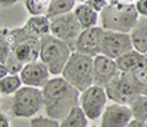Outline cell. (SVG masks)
Wrapping results in <instances>:
<instances>
[{
  "label": "cell",
  "instance_id": "6da1fadb",
  "mask_svg": "<svg viewBox=\"0 0 147 127\" xmlns=\"http://www.w3.org/2000/svg\"><path fill=\"white\" fill-rule=\"evenodd\" d=\"M44 112L47 117L60 121L75 108L80 107L81 92L69 84L62 75H55L43 87Z\"/></svg>",
  "mask_w": 147,
  "mask_h": 127
},
{
  "label": "cell",
  "instance_id": "7a4b0ae2",
  "mask_svg": "<svg viewBox=\"0 0 147 127\" xmlns=\"http://www.w3.org/2000/svg\"><path fill=\"white\" fill-rule=\"evenodd\" d=\"M140 15L134 3L124 0H110L100 12V27L105 31L131 33L136 27Z\"/></svg>",
  "mask_w": 147,
  "mask_h": 127
},
{
  "label": "cell",
  "instance_id": "3957f363",
  "mask_svg": "<svg viewBox=\"0 0 147 127\" xmlns=\"http://www.w3.org/2000/svg\"><path fill=\"white\" fill-rule=\"evenodd\" d=\"M72 52V46L52 34H47L40 39V61L47 65L52 75L62 74Z\"/></svg>",
  "mask_w": 147,
  "mask_h": 127
},
{
  "label": "cell",
  "instance_id": "277c9868",
  "mask_svg": "<svg viewBox=\"0 0 147 127\" xmlns=\"http://www.w3.org/2000/svg\"><path fill=\"white\" fill-rule=\"evenodd\" d=\"M93 61H94V58L82 55V53L74 50L60 75L69 84L78 89L80 92H84L85 89H88L90 86L94 84Z\"/></svg>",
  "mask_w": 147,
  "mask_h": 127
},
{
  "label": "cell",
  "instance_id": "5b68a950",
  "mask_svg": "<svg viewBox=\"0 0 147 127\" xmlns=\"http://www.w3.org/2000/svg\"><path fill=\"white\" fill-rule=\"evenodd\" d=\"M144 84L132 72H121L106 87L107 99L115 104L129 105L138 95L143 93Z\"/></svg>",
  "mask_w": 147,
  "mask_h": 127
},
{
  "label": "cell",
  "instance_id": "8992f818",
  "mask_svg": "<svg viewBox=\"0 0 147 127\" xmlns=\"http://www.w3.org/2000/svg\"><path fill=\"white\" fill-rule=\"evenodd\" d=\"M12 112L19 118H32L38 115V112L44 109L43 92L38 87L22 86L12 96Z\"/></svg>",
  "mask_w": 147,
  "mask_h": 127
},
{
  "label": "cell",
  "instance_id": "52a82bcc",
  "mask_svg": "<svg viewBox=\"0 0 147 127\" xmlns=\"http://www.w3.org/2000/svg\"><path fill=\"white\" fill-rule=\"evenodd\" d=\"M10 44L12 52L24 64L40 59V39L31 36L24 27L10 30Z\"/></svg>",
  "mask_w": 147,
  "mask_h": 127
},
{
  "label": "cell",
  "instance_id": "ba28073f",
  "mask_svg": "<svg viewBox=\"0 0 147 127\" xmlns=\"http://www.w3.org/2000/svg\"><path fill=\"white\" fill-rule=\"evenodd\" d=\"M107 105V95L105 87L93 84L85 89L80 95V107L85 112L90 121H94L102 117V114Z\"/></svg>",
  "mask_w": 147,
  "mask_h": 127
},
{
  "label": "cell",
  "instance_id": "9c48e42d",
  "mask_svg": "<svg viewBox=\"0 0 147 127\" xmlns=\"http://www.w3.org/2000/svg\"><path fill=\"white\" fill-rule=\"evenodd\" d=\"M81 31L82 28L74 15V12L50 18V34L57 37L59 40L66 42L69 46H72V49L75 46V42Z\"/></svg>",
  "mask_w": 147,
  "mask_h": 127
},
{
  "label": "cell",
  "instance_id": "30bf717a",
  "mask_svg": "<svg viewBox=\"0 0 147 127\" xmlns=\"http://www.w3.org/2000/svg\"><path fill=\"white\" fill-rule=\"evenodd\" d=\"M105 30L99 25L91 28H85L81 31L78 39L74 46L75 52H80L82 55H87L91 58H96L97 55L102 53V42H103Z\"/></svg>",
  "mask_w": 147,
  "mask_h": 127
},
{
  "label": "cell",
  "instance_id": "8fae6325",
  "mask_svg": "<svg viewBox=\"0 0 147 127\" xmlns=\"http://www.w3.org/2000/svg\"><path fill=\"white\" fill-rule=\"evenodd\" d=\"M132 40L128 33H118V31H105L103 42H102V55L116 59L132 50Z\"/></svg>",
  "mask_w": 147,
  "mask_h": 127
},
{
  "label": "cell",
  "instance_id": "7c38bea8",
  "mask_svg": "<svg viewBox=\"0 0 147 127\" xmlns=\"http://www.w3.org/2000/svg\"><path fill=\"white\" fill-rule=\"evenodd\" d=\"M50 71H49L47 65L40 59H37L34 62L25 64L19 72V77L22 80L24 86H30V87H38L41 89L49 80H50Z\"/></svg>",
  "mask_w": 147,
  "mask_h": 127
},
{
  "label": "cell",
  "instance_id": "4fadbf2b",
  "mask_svg": "<svg viewBox=\"0 0 147 127\" xmlns=\"http://www.w3.org/2000/svg\"><path fill=\"white\" fill-rule=\"evenodd\" d=\"M132 120V114L128 105L121 104H107L102 117L99 127H127Z\"/></svg>",
  "mask_w": 147,
  "mask_h": 127
},
{
  "label": "cell",
  "instance_id": "5bb4252c",
  "mask_svg": "<svg viewBox=\"0 0 147 127\" xmlns=\"http://www.w3.org/2000/svg\"><path fill=\"white\" fill-rule=\"evenodd\" d=\"M119 74L116 67V61L112 58H107L105 55H97L93 61V77L94 84L106 87Z\"/></svg>",
  "mask_w": 147,
  "mask_h": 127
},
{
  "label": "cell",
  "instance_id": "9a60e30c",
  "mask_svg": "<svg viewBox=\"0 0 147 127\" xmlns=\"http://www.w3.org/2000/svg\"><path fill=\"white\" fill-rule=\"evenodd\" d=\"M72 12H74V15H75L77 21L80 22L82 30L96 27L97 22H99V19H100V14L97 10H94L91 6H88L87 3L77 5Z\"/></svg>",
  "mask_w": 147,
  "mask_h": 127
},
{
  "label": "cell",
  "instance_id": "2e32d148",
  "mask_svg": "<svg viewBox=\"0 0 147 127\" xmlns=\"http://www.w3.org/2000/svg\"><path fill=\"white\" fill-rule=\"evenodd\" d=\"M129 36H131L134 49L143 55L147 53V18L146 16L138 18L136 27L131 30Z\"/></svg>",
  "mask_w": 147,
  "mask_h": 127
},
{
  "label": "cell",
  "instance_id": "e0dca14e",
  "mask_svg": "<svg viewBox=\"0 0 147 127\" xmlns=\"http://www.w3.org/2000/svg\"><path fill=\"white\" fill-rule=\"evenodd\" d=\"M25 28L31 36L34 37H41L50 34V18H47L46 15H41V16H30L24 25Z\"/></svg>",
  "mask_w": 147,
  "mask_h": 127
},
{
  "label": "cell",
  "instance_id": "ac0fdd59",
  "mask_svg": "<svg viewBox=\"0 0 147 127\" xmlns=\"http://www.w3.org/2000/svg\"><path fill=\"white\" fill-rule=\"evenodd\" d=\"M115 61H116V67L121 72H134L143 61V53L132 49L129 52L121 55L119 58H116Z\"/></svg>",
  "mask_w": 147,
  "mask_h": 127
},
{
  "label": "cell",
  "instance_id": "d6986e66",
  "mask_svg": "<svg viewBox=\"0 0 147 127\" xmlns=\"http://www.w3.org/2000/svg\"><path fill=\"white\" fill-rule=\"evenodd\" d=\"M88 118L81 107H75L65 118L59 121V127H88Z\"/></svg>",
  "mask_w": 147,
  "mask_h": 127
},
{
  "label": "cell",
  "instance_id": "ffe728a7",
  "mask_svg": "<svg viewBox=\"0 0 147 127\" xmlns=\"http://www.w3.org/2000/svg\"><path fill=\"white\" fill-rule=\"evenodd\" d=\"M22 86V80L18 74H7L5 79L0 80V95L13 96Z\"/></svg>",
  "mask_w": 147,
  "mask_h": 127
},
{
  "label": "cell",
  "instance_id": "44dd1931",
  "mask_svg": "<svg viewBox=\"0 0 147 127\" xmlns=\"http://www.w3.org/2000/svg\"><path fill=\"white\" fill-rule=\"evenodd\" d=\"M77 0H52L50 6L47 10V18H55L57 15H63V14H69L75 9L77 6Z\"/></svg>",
  "mask_w": 147,
  "mask_h": 127
},
{
  "label": "cell",
  "instance_id": "7402d4cb",
  "mask_svg": "<svg viewBox=\"0 0 147 127\" xmlns=\"http://www.w3.org/2000/svg\"><path fill=\"white\" fill-rule=\"evenodd\" d=\"M128 107L131 109L134 120H138L143 123L147 121V96L146 95H143V93L138 95Z\"/></svg>",
  "mask_w": 147,
  "mask_h": 127
},
{
  "label": "cell",
  "instance_id": "603a6c76",
  "mask_svg": "<svg viewBox=\"0 0 147 127\" xmlns=\"http://www.w3.org/2000/svg\"><path fill=\"white\" fill-rule=\"evenodd\" d=\"M52 0H24L27 10L31 14V16H41L47 15L49 6Z\"/></svg>",
  "mask_w": 147,
  "mask_h": 127
},
{
  "label": "cell",
  "instance_id": "cb8c5ba5",
  "mask_svg": "<svg viewBox=\"0 0 147 127\" xmlns=\"http://www.w3.org/2000/svg\"><path fill=\"white\" fill-rule=\"evenodd\" d=\"M12 52L10 44V30H0V62L5 64Z\"/></svg>",
  "mask_w": 147,
  "mask_h": 127
},
{
  "label": "cell",
  "instance_id": "d4e9b609",
  "mask_svg": "<svg viewBox=\"0 0 147 127\" xmlns=\"http://www.w3.org/2000/svg\"><path fill=\"white\" fill-rule=\"evenodd\" d=\"M30 127H59V121L47 115H35L31 118Z\"/></svg>",
  "mask_w": 147,
  "mask_h": 127
},
{
  "label": "cell",
  "instance_id": "484cf974",
  "mask_svg": "<svg viewBox=\"0 0 147 127\" xmlns=\"http://www.w3.org/2000/svg\"><path fill=\"white\" fill-rule=\"evenodd\" d=\"M5 65H6L9 74H18V75H19V72L22 71V68H24V65H25V64L21 62V61L15 56L13 52H10L9 58H7L6 62H5Z\"/></svg>",
  "mask_w": 147,
  "mask_h": 127
},
{
  "label": "cell",
  "instance_id": "4316f807",
  "mask_svg": "<svg viewBox=\"0 0 147 127\" xmlns=\"http://www.w3.org/2000/svg\"><path fill=\"white\" fill-rule=\"evenodd\" d=\"M136 77L143 83V84H147V53H144L143 55V61H141V64L137 67V70L132 72Z\"/></svg>",
  "mask_w": 147,
  "mask_h": 127
},
{
  "label": "cell",
  "instance_id": "83f0119b",
  "mask_svg": "<svg viewBox=\"0 0 147 127\" xmlns=\"http://www.w3.org/2000/svg\"><path fill=\"white\" fill-rule=\"evenodd\" d=\"M85 3L100 14V12L106 8V5L109 3V0H85Z\"/></svg>",
  "mask_w": 147,
  "mask_h": 127
},
{
  "label": "cell",
  "instance_id": "f1b7e54d",
  "mask_svg": "<svg viewBox=\"0 0 147 127\" xmlns=\"http://www.w3.org/2000/svg\"><path fill=\"white\" fill-rule=\"evenodd\" d=\"M134 5H136V9L138 12V15L147 18V0H137Z\"/></svg>",
  "mask_w": 147,
  "mask_h": 127
},
{
  "label": "cell",
  "instance_id": "f546056e",
  "mask_svg": "<svg viewBox=\"0 0 147 127\" xmlns=\"http://www.w3.org/2000/svg\"><path fill=\"white\" fill-rule=\"evenodd\" d=\"M0 127H10V124H9V118L5 115L3 112H0Z\"/></svg>",
  "mask_w": 147,
  "mask_h": 127
},
{
  "label": "cell",
  "instance_id": "4dcf8cb0",
  "mask_svg": "<svg viewBox=\"0 0 147 127\" xmlns=\"http://www.w3.org/2000/svg\"><path fill=\"white\" fill-rule=\"evenodd\" d=\"M127 127H147L146 126V123H143V121H138V120H131L129 123H128V126Z\"/></svg>",
  "mask_w": 147,
  "mask_h": 127
},
{
  "label": "cell",
  "instance_id": "1f68e13d",
  "mask_svg": "<svg viewBox=\"0 0 147 127\" xmlns=\"http://www.w3.org/2000/svg\"><path fill=\"white\" fill-rule=\"evenodd\" d=\"M7 74H9V71H7L6 65H5V64H2V62H0V80H2V79H5Z\"/></svg>",
  "mask_w": 147,
  "mask_h": 127
},
{
  "label": "cell",
  "instance_id": "d6a6232c",
  "mask_svg": "<svg viewBox=\"0 0 147 127\" xmlns=\"http://www.w3.org/2000/svg\"><path fill=\"white\" fill-rule=\"evenodd\" d=\"M15 2H18V0H0V6H9Z\"/></svg>",
  "mask_w": 147,
  "mask_h": 127
},
{
  "label": "cell",
  "instance_id": "836d02e7",
  "mask_svg": "<svg viewBox=\"0 0 147 127\" xmlns=\"http://www.w3.org/2000/svg\"><path fill=\"white\" fill-rule=\"evenodd\" d=\"M143 95L147 96V84H144V89H143Z\"/></svg>",
  "mask_w": 147,
  "mask_h": 127
},
{
  "label": "cell",
  "instance_id": "e575fe53",
  "mask_svg": "<svg viewBox=\"0 0 147 127\" xmlns=\"http://www.w3.org/2000/svg\"><path fill=\"white\" fill-rule=\"evenodd\" d=\"M124 2H128V3H136L137 0H124Z\"/></svg>",
  "mask_w": 147,
  "mask_h": 127
},
{
  "label": "cell",
  "instance_id": "d590c367",
  "mask_svg": "<svg viewBox=\"0 0 147 127\" xmlns=\"http://www.w3.org/2000/svg\"><path fill=\"white\" fill-rule=\"evenodd\" d=\"M78 3H85V0H77Z\"/></svg>",
  "mask_w": 147,
  "mask_h": 127
},
{
  "label": "cell",
  "instance_id": "8d00e7d4",
  "mask_svg": "<svg viewBox=\"0 0 147 127\" xmlns=\"http://www.w3.org/2000/svg\"><path fill=\"white\" fill-rule=\"evenodd\" d=\"M88 127H97V126H94V124H90V126H88Z\"/></svg>",
  "mask_w": 147,
  "mask_h": 127
},
{
  "label": "cell",
  "instance_id": "74e56055",
  "mask_svg": "<svg viewBox=\"0 0 147 127\" xmlns=\"http://www.w3.org/2000/svg\"><path fill=\"white\" fill-rule=\"evenodd\" d=\"M146 126H147V121H146Z\"/></svg>",
  "mask_w": 147,
  "mask_h": 127
}]
</instances>
